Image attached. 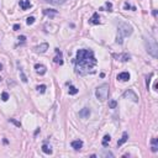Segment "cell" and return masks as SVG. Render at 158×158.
Segmentation results:
<instances>
[{
	"mask_svg": "<svg viewBox=\"0 0 158 158\" xmlns=\"http://www.w3.org/2000/svg\"><path fill=\"white\" fill-rule=\"evenodd\" d=\"M157 143H158V140H157V138H152V147H151L152 152H157V151H158V146H157Z\"/></svg>",
	"mask_w": 158,
	"mask_h": 158,
	"instance_id": "cell-18",
	"label": "cell"
},
{
	"mask_svg": "<svg viewBox=\"0 0 158 158\" xmlns=\"http://www.w3.org/2000/svg\"><path fill=\"white\" fill-rule=\"evenodd\" d=\"M127 138H129V135H127V132H124L122 134V137H121V140L120 141H117V146L120 147V146H122V144L127 141Z\"/></svg>",
	"mask_w": 158,
	"mask_h": 158,
	"instance_id": "cell-15",
	"label": "cell"
},
{
	"mask_svg": "<svg viewBox=\"0 0 158 158\" xmlns=\"http://www.w3.org/2000/svg\"><path fill=\"white\" fill-rule=\"evenodd\" d=\"M144 45H146V49L147 52L152 56V57H157L158 54V46L156 40H153L152 37H148V38H144Z\"/></svg>",
	"mask_w": 158,
	"mask_h": 158,
	"instance_id": "cell-3",
	"label": "cell"
},
{
	"mask_svg": "<svg viewBox=\"0 0 158 158\" xmlns=\"http://www.w3.org/2000/svg\"><path fill=\"white\" fill-rule=\"evenodd\" d=\"M1 69H3V66H1V63H0V71H1Z\"/></svg>",
	"mask_w": 158,
	"mask_h": 158,
	"instance_id": "cell-34",
	"label": "cell"
},
{
	"mask_svg": "<svg viewBox=\"0 0 158 158\" xmlns=\"http://www.w3.org/2000/svg\"><path fill=\"white\" fill-rule=\"evenodd\" d=\"M45 1H47L49 4H53V5H61L63 3H66L67 0H45Z\"/></svg>",
	"mask_w": 158,
	"mask_h": 158,
	"instance_id": "cell-19",
	"label": "cell"
},
{
	"mask_svg": "<svg viewBox=\"0 0 158 158\" xmlns=\"http://www.w3.org/2000/svg\"><path fill=\"white\" fill-rule=\"evenodd\" d=\"M124 8H125V10H129V9H132V10H136V8L135 6H131L129 3H125V5H124Z\"/></svg>",
	"mask_w": 158,
	"mask_h": 158,
	"instance_id": "cell-28",
	"label": "cell"
},
{
	"mask_svg": "<svg viewBox=\"0 0 158 158\" xmlns=\"http://www.w3.org/2000/svg\"><path fill=\"white\" fill-rule=\"evenodd\" d=\"M68 93H69V95H75V94H78V89L75 86H73V85H69Z\"/></svg>",
	"mask_w": 158,
	"mask_h": 158,
	"instance_id": "cell-20",
	"label": "cell"
},
{
	"mask_svg": "<svg viewBox=\"0 0 158 158\" xmlns=\"http://www.w3.org/2000/svg\"><path fill=\"white\" fill-rule=\"evenodd\" d=\"M71 144H72V147H73L75 151H80L81 148H83V141H80V140H75V141H73Z\"/></svg>",
	"mask_w": 158,
	"mask_h": 158,
	"instance_id": "cell-10",
	"label": "cell"
},
{
	"mask_svg": "<svg viewBox=\"0 0 158 158\" xmlns=\"http://www.w3.org/2000/svg\"><path fill=\"white\" fill-rule=\"evenodd\" d=\"M19 41H20V42H25V41H26V36H20V37H19Z\"/></svg>",
	"mask_w": 158,
	"mask_h": 158,
	"instance_id": "cell-30",
	"label": "cell"
},
{
	"mask_svg": "<svg viewBox=\"0 0 158 158\" xmlns=\"http://www.w3.org/2000/svg\"><path fill=\"white\" fill-rule=\"evenodd\" d=\"M43 14L47 15V16H54L57 15L58 12H57V10H52V9H45L43 10Z\"/></svg>",
	"mask_w": 158,
	"mask_h": 158,
	"instance_id": "cell-17",
	"label": "cell"
},
{
	"mask_svg": "<svg viewBox=\"0 0 158 158\" xmlns=\"http://www.w3.org/2000/svg\"><path fill=\"white\" fill-rule=\"evenodd\" d=\"M35 69H36L37 74H40V75H43V74L47 72L46 67L43 66V64H35Z\"/></svg>",
	"mask_w": 158,
	"mask_h": 158,
	"instance_id": "cell-9",
	"label": "cell"
},
{
	"mask_svg": "<svg viewBox=\"0 0 158 158\" xmlns=\"http://www.w3.org/2000/svg\"><path fill=\"white\" fill-rule=\"evenodd\" d=\"M34 22H35V17H34V16L27 17V20H26V24H27V25H32Z\"/></svg>",
	"mask_w": 158,
	"mask_h": 158,
	"instance_id": "cell-26",
	"label": "cell"
},
{
	"mask_svg": "<svg viewBox=\"0 0 158 158\" xmlns=\"http://www.w3.org/2000/svg\"><path fill=\"white\" fill-rule=\"evenodd\" d=\"M111 141V137H110V135H105L104 136V138H103V146L104 147H106L107 144H109V142Z\"/></svg>",
	"mask_w": 158,
	"mask_h": 158,
	"instance_id": "cell-21",
	"label": "cell"
},
{
	"mask_svg": "<svg viewBox=\"0 0 158 158\" xmlns=\"http://www.w3.org/2000/svg\"><path fill=\"white\" fill-rule=\"evenodd\" d=\"M20 77H21V80L24 81V83H27V78H26V75L24 74V72H22L21 68H20Z\"/></svg>",
	"mask_w": 158,
	"mask_h": 158,
	"instance_id": "cell-24",
	"label": "cell"
},
{
	"mask_svg": "<svg viewBox=\"0 0 158 158\" xmlns=\"http://www.w3.org/2000/svg\"><path fill=\"white\" fill-rule=\"evenodd\" d=\"M89 22H90V24H93V25H99V24H100V16H99L98 12H94L93 16L90 17Z\"/></svg>",
	"mask_w": 158,
	"mask_h": 158,
	"instance_id": "cell-11",
	"label": "cell"
},
{
	"mask_svg": "<svg viewBox=\"0 0 158 158\" xmlns=\"http://www.w3.org/2000/svg\"><path fill=\"white\" fill-rule=\"evenodd\" d=\"M74 64H75V72L81 75L93 72V68L96 64L94 52L91 49H79L77 52V56H75Z\"/></svg>",
	"mask_w": 158,
	"mask_h": 158,
	"instance_id": "cell-1",
	"label": "cell"
},
{
	"mask_svg": "<svg viewBox=\"0 0 158 158\" xmlns=\"http://www.w3.org/2000/svg\"><path fill=\"white\" fill-rule=\"evenodd\" d=\"M157 88H158V84H157V83H156V84H154V85H153V89H154V90H157Z\"/></svg>",
	"mask_w": 158,
	"mask_h": 158,
	"instance_id": "cell-33",
	"label": "cell"
},
{
	"mask_svg": "<svg viewBox=\"0 0 158 158\" xmlns=\"http://www.w3.org/2000/svg\"><path fill=\"white\" fill-rule=\"evenodd\" d=\"M117 31H119V35H117L116 42L119 43V45H121L124 37H127V36H130L132 34V27L129 24L121 22V24H119V26H117Z\"/></svg>",
	"mask_w": 158,
	"mask_h": 158,
	"instance_id": "cell-2",
	"label": "cell"
},
{
	"mask_svg": "<svg viewBox=\"0 0 158 158\" xmlns=\"http://www.w3.org/2000/svg\"><path fill=\"white\" fill-rule=\"evenodd\" d=\"M89 115H90V110L88 109V107H84V109H81V110L79 111V116H80L81 119L89 117Z\"/></svg>",
	"mask_w": 158,
	"mask_h": 158,
	"instance_id": "cell-13",
	"label": "cell"
},
{
	"mask_svg": "<svg viewBox=\"0 0 158 158\" xmlns=\"http://www.w3.org/2000/svg\"><path fill=\"white\" fill-rule=\"evenodd\" d=\"M117 79L121 80V81H127L130 79V73L129 72H122L117 75Z\"/></svg>",
	"mask_w": 158,
	"mask_h": 158,
	"instance_id": "cell-12",
	"label": "cell"
},
{
	"mask_svg": "<svg viewBox=\"0 0 158 158\" xmlns=\"http://www.w3.org/2000/svg\"><path fill=\"white\" fill-rule=\"evenodd\" d=\"M9 121H10V122H12V124H15V125L17 126V127H21V124L19 122V121H16L15 119H9Z\"/></svg>",
	"mask_w": 158,
	"mask_h": 158,
	"instance_id": "cell-29",
	"label": "cell"
},
{
	"mask_svg": "<svg viewBox=\"0 0 158 158\" xmlns=\"http://www.w3.org/2000/svg\"><path fill=\"white\" fill-rule=\"evenodd\" d=\"M105 8L107 9V11H112V4L109 3V1H106V3H105ZM105 8H100L99 10H104Z\"/></svg>",
	"mask_w": 158,
	"mask_h": 158,
	"instance_id": "cell-22",
	"label": "cell"
},
{
	"mask_svg": "<svg viewBox=\"0 0 158 158\" xmlns=\"http://www.w3.org/2000/svg\"><path fill=\"white\" fill-rule=\"evenodd\" d=\"M112 57H115V58H117V61H122V62H127L130 61V54L127 53H120V54H112Z\"/></svg>",
	"mask_w": 158,
	"mask_h": 158,
	"instance_id": "cell-7",
	"label": "cell"
},
{
	"mask_svg": "<svg viewBox=\"0 0 158 158\" xmlns=\"http://www.w3.org/2000/svg\"><path fill=\"white\" fill-rule=\"evenodd\" d=\"M56 53H57V56L54 57V62L56 63H59V64H63V61H62V52L59 51V49H56Z\"/></svg>",
	"mask_w": 158,
	"mask_h": 158,
	"instance_id": "cell-14",
	"label": "cell"
},
{
	"mask_svg": "<svg viewBox=\"0 0 158 158\" xmlns=\"http://www.w3.org/2000/svg\"><path fill=\"white\" fill-rule=\"evenodd\" d=\"M8 99H9V94L6 91H4L1 94V100H3V101H8Z\"/></svg>",
	"mask_w": 158,
	"mask_h": 158,
	"instance_id": "cell-25",
	"label": "cell"
},
{
	"mask_svg": "<svg viewBox=\"0 0 158 158\" xmlns=\"http://www.w3.org/2000/svg\"><path fill=\"white\" fill-rule=\"evenodd\" d=\"M104 156H106V157H114V154L111 152H104Z\"/></svg>",
	"mask_w": 158,
	"mask_h": 158,
	"instance_id": "cell-31",
	"label": "cell"
},
{
	"mask_svg": "<svg viewBox=\"0 0 158 158\" xmlns=\"http://www.w3.org/2000/svg\"><path fill=\"white\" fill-rule=\"evenodd\" d=\"M116 105H117L116 100H111V101L109 103V106H110V109H115V107H116Z\"/></svg>",
	"mask_w": 158,
	"mask_h": 158,
	"instance_id": "cell-27",
	"label": "cell"
},
{
	"mask_svg": "<svg viewBox=\"0 0 158 158\" xmlns=\"http://www.w3.org/2000/svg\"><path fill=\"white\" fill-rule=\"evenodd\" d=\"M19 5H20V8L22 9V10H27V9H30L31 6V3H30V0H20L19 1Z\"/></svg>",
	"mask_w": 158,
	"mask_h": 158,
	"instance_id": "cell-8",
	"label": "cell"
},
{
	"mask_svg": "<svg viewBox=\"0 0 158 158\" xmlns=\"http://www.w3.org/2000/svg\"><path fill=\"white\" fill-rule=\"evenodd\" d=\"M34 49L36 53H45L48 49V43H41L40 46H36Z\"/></svg>",
	"mask_w": 158,
	"mask_h": 158,
	"instance_id": "cell-6",
	"label": "cell"
},
{
	"mask_svg": "<svg viewBox=\"0 0 158 158\" xmlns=\"http://www.w3.org/2000/svg\"><path fill=\"white\" fill-rule=\"evenodd\" d=\"M109 84H101L100 86L96 88L95 90V96L98 100H100V101H104V100H106L107 98H109Z\"/></svg>",
	"mask_w": 158,
	"mask_h": 158,
	"instance_id": "cell-4",
	"label": "cell"
},
{
	"mask_svg": "<svg viewBox=\"0 0 158 158\" xmlns=\"http://www.w3.org/2000/svg\"><path fill=\"white\" fill-rule=\"evenodd\" d=\"M124 98H125V99H131L132 101H135V103L138 101V96L136 95V93H135L134 90H131V89L126 90V91L124 93Z\"/></svg>",
	"mask_w": 158,
	"mask_h": 158,
	"instance_id": "cell-5",
	"label": "cell"
},
{
	"mask_svg": "<svg viewBox=\"0 0 158 158\" xmlns=\"http://www.w3.org/2000/svg\"><path fill=\"white\" fill-rule=\"evenodd\" d=\"M19 29H20V25H19V24H16V25H14V30H15V31H17Z\"/></svg>",
	"mask_w": 158,
	"mask_h": 158,
	"instance_id": "cell-32",
	"label": "cell"
},
{
	"mask_svg": "<svg viewBox=\"0 0 158 158\" xmlns=\"http://www.w3.org/2000/svg\"><path fill=\"white\" fill-rule=\"evenodd\" d=\"M37 90H38V93L43 94V93L46 91V85H45V84H42V85H38V86H37Z\"/></svg>",
	"mask_w": 158,
	"mask_h": 158,
	"instance_id": "cell-23",
	"label": "cell"
},
{
	"mask_svg": "<svg viewBox=\"0 0 158 158\" xmlns=\"http://www.w3.org/2000/svg\"><path fill=\"white\" fill-rule=\"evenodd\" d=\"M42 152H43V153H46V154H52L53 151H52L51 146H48V144L45 143V144L42 146Z\"/></svg>",
	"mask_w": 158,
	"mask_h": 158,
	"instance_id": "cell-16",
	"label": "cell"
}]
</instances>
